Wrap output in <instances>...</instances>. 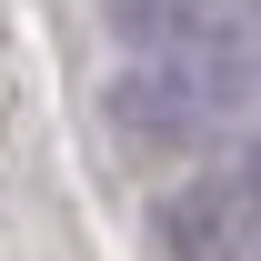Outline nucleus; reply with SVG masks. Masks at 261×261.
Masks as SVG:
<instances>
[{
  "instance_id": "1",
  "label": "nucleus",
  "mask_w": 261,
  "mask_h": 261,
  "mask_svg": "<svg viewBox=\"0 0 261 261\" xmlns=\"http://www.w3.org/2000/svg\"><path fill=\"white\" fill-rule=\"evenodd\" d=\"M111 81L100 121L141 161H181L261 100V10L251 0H100Z\"/></svg>"
},
{
  "instance_id": "2",
  "label": "nucleus",
  "mask_w": 261,
  "mask_h": 261,
  "mask_svg": "<svg viewBox=\"0 0 261 261\" xmlns=\"http://www.w3.org/2000/svg\"><path fill=\"white\" fill-rule=\"evenodd\" d=\"M151 231H161L171 261H251L261 251V141H241L231 161H211L181 191H161Z\"/></svg>"
}]
</instances>
